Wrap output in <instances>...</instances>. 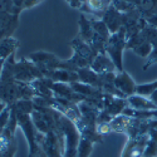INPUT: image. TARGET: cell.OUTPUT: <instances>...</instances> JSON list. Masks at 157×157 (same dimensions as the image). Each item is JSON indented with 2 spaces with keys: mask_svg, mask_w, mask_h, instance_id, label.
Listing matches in <instances>:
<instances>
[{
  "mask_svg": "<svg viewBox=\"0 0 157 157\" xmlns=\"http://www.w3.org/2000/svg\"><path fill=\"white\" fill-rule=\"evenodd\" d=\"M127 47V38H126V29L122 27L117 33L112 34L106 45V53L112 59L116 65L117 72H123V62L122 56L123 50Z\"/></svg>",
  "mask_w": 157,
  "mask_h": 157,
  "instance_id": "obj_3",
  "label": "cell"
},
{
  "mask_svg": "<svg viewBox=\"0 0 157 157\" xmlns=\"http://www.w3.org/2000/svg\"><path fill=\"white\" fill-rule=\"evenodd\" d=\"M65 2L74 9H81L82 6V0H65Z\"/></svg>",
  "mask_w": 157,
  "mask_h": 157,
  "instance_id": "obj_33",
  "label": "cell"
},
{
  "mask_svg": "<svg viewBox=\"0 0 157 157\" xmlns=\"http://www.w3.org/2000/svg\"><path fill=\"white\" fill-rule=\"evenodd\" d=\"M10 112H11V106H6V108L3 111V113L0 114V131H3L10 118Z\"/></svg>",
  "mask_w": 157,
  "mask_h": 157,
  "instance_id": "obj_30",
  "label": "cell"
},
{
  "mask_svg": "<svg viewBox=\"0 0 157 157\" xmlns=\"http://www.w3.org/2000/svg\"><path fill=\"white\" fill-rule=\"evenodd\" d=\"M0 101H2V99H0Z\"/></svg>",
  "mask_w": 157,
  "mask_h": 157,
  "instance_id": "obj_40",
  "label": "cell"
},
{
  "mask_svg": "<svg viewBox=\"0 0 157 157\" xmlns=\"http://www.w3.org/2000/svg\"><path fill=\"white\" fill-rule=\"evenodd\" d=\"M112 5V0H86L81 6L82 14L102 19L106 10Z\"/></svg>",
  "mask_w": 157,
  "mask_h": 157,
  "instance_id": "obj_8",
  "label": "cell"
},
{
  "mask_svg": "<svg viewBox=\"0 0 157 157\" xmlns=\"http://www.w3.org/2000/svg\"><path fill=\"white\" fill-rule=\"evenodd\" d=\"M19 25V17L9 13H0V40L4 38L13 36Z\"/></svg>",
  "mask_w": 157,
  "mask_h": 157,
  "instance_id": "obj_11",
  "label": "cell"
},
{
  "mask_svg": "<svg viewBox=\"0 0 157 157\" xmlns=\"http://www.w3.org/2000/svg\"><path fill=\"white\" fill-rule=\"evenodd\" d=\"M13 77L15 81L32 83L33 81L44 75L38 65L34 64L29 58H21L19 62H15L14 67H13Z\"/></svg>",
  "mask_w": 157,
  "mask_h": 157,
  "instance_id": "obj_4",
  "label": "cell"
},
{
  "mask_svg": "<svg viewBox=\"0 0 157 157\" xmlns=\"http://www.w3.org/2000/svg\"><path fill=\"white\" fill-rule=\"evenodd\" d=\"M19 44V40L14 36H8L0 40V59H8L10 56L15 54Z\"/></svg>",
  "mask_w": 157,
  "mask_h": 157,
  "instance_id": "obj_20",
  "label": "cell"
},
{
  "mask_svg": "<svg viewBox=\"0 0 157 157\" xmlns=\"http://www.w3.org/2000/svg\"><path fill=\"white\" fill-rule=\"evenodd\" d=\"M6 106H8V104L5 103V102H3V101H0V114H2L3 113V111L6 108Z\"/></svg>",
  "mask_w": 157,
  "mask_h": 157,
  "instance_id": "obj_36",
  "label": "cell"
},
{
  "mask_svg": "<svg viewBox=\"0 0 157 157\" xmlns=\"http://www.w3.org/2000/svg\"><path fill=\"white\" fill-rule=\"evenodd\" d=\"M133 117H128L124 114H120L114 117V118L111 121L109 127H111V132H117V133H124L127 132V129L132 122Z\"/></svg>",
  "mask_w": 157,
  "mask_h": 157,
  "instance_id": "obj_21",
  "label": "cell"
},
{
  "mask_svg": "<svg viewBox=\"0 0 157 157\" xmlns=\"http://www.w3.org/2000/svg\"><path fill=\"white\" fill-rule=\"evenodd\" d=\"M122 114L128 116V117H135V118H141V120H155L157 121V109L153 111H138L133 109L129 106L126 107L122 112Z\"/></svg>",
  "mask_w": 157,
  "mask_h": 157,
  "instance_id": "obj_23",
  "label": "cell"
},
{
  "mask_svg": "<svg viewBox=\"0 0 157 157\" xmlns=\"http://www.w3.org/2000/svg\"><path fill=\"white\" fill-rule=\"evenodd\" d=\"M93 145H94V143L92 141L81 137L79 145H78L77 157H89L90 153H92V151H93Z\"/></svg>",
  "mask_w": 157,
  "mask_h": 157,
  "instance_id": "obj_26",
  "label": "cell"
},
{
  "mask_svg": "<svg viewBox=\"0 0 157 157\" xmlns=\"http://www.w3.org/2000/svg\"><path fill=\"white\" fill-rule=\"evenodd\" d=\"M69 44H71L72 49L75 52V53H78L81 57H83L89 64L93 63L94 58H96L97 54H98V53H96L94 49H93L92 47H90L89 44H87L86 42H83L78 35L73 39V40H72Z\"/></svg>",
  "mask_w": 157,
  "mask_h": 157,
  "instance_id": "obj_13",
  "label": "cell"
},
{
  "mask_svg": "<svg viewBox=\"0 0 157 157\" xmlns=\"http://www.w3.org/2000/svg\"><path fill=\"white\" fill-rule=\"evenodd\" d=\"M114 86L116 88L121 90V92L128 98L129 96H132L136 93V87L137 84L135 83V81L132 79L127 72H120L116 74V78H114Z\"/></svg>",
  "mask_w": 157,
  "mask_h": 157,
  "instance_id": "obj_12",
  "label": "cell"
},
{
  "mask_svg": "<svg viewBox=\"0 0 157 157\" xmlns=\"http://www.w3.org/2000/svg\"><path fill=\"white\" fill-rule=\"evenodd\" d=\"M32 121H33L35 128L39 131V132H42V133L47 135L49 131H50L49 124H48V122L45 121L44 116H43V113H42L40 111L33 109V112H32Z\"/></svg>",
  "mask_w": 157,
  "mask_h": 157,
  "instance_id": "obj_25",
  "label": "cell"
},
{
  "mask_svg": "<svg viewBox=\"0 0 157 157\" xmlns=\"http://www.w3.org/2000/svg\"><path fill=\"white\" fill-rule=\"evenodd\" d=\"M146 21H147V24H150V25H152V27L157 28V13H156V14H153L152 17L147 18Z\"/></svg>",
  "mask_w": 157,
  "mask_h": 157,
  "instance_id": "obj_34",
  "label": "cell"
},
{
  "mask_svg": "<svg viewBox=\"0 0 157 157\" xmlns=\"http://www.w3.org/2000/svg\"><path fill=\"white\" fill-rule=\"evenodd\" d=\"M92 68L96 73L103 74V73H109V72H116V65L112 62V59L108 57L107 53H98L97 57L94 58L93 63L90 64Z\"/></svg>",
  "mask_w": 157,
  "mask_h": 157,
  "instance_id": "obj_14",
  "label": "cell"
},
{
  "mask_svg": "<svg viewBox=\"0 0 157 157\" xmlns=\"http://www.w3.org/2000/svg\"><path fill=\"white\" fill-rule=\"evenodd\" d=\"M11 2H13V4H14V6L18 10L23 11V9H24V0H11Z\"/></svg>",
  "mask_w": 157,
  "mask_h": 157,
  "instance_id": "obj_35",
  "label": "cell"
},
{
  "mask_svg": "<svg viewBox=\"0 0 157 157\" xmlns=\"http://www.w3.org/2000/svg\"><path fill=\"white\" fill-rule=\"evenodd\" d=\"M4 63H5V59H0V77H2V72H3V68H4Z\"/></svg>",
  "mask_w": 157,
  "mask_h": 157,
  "instance_id": "obj_37",
  "label": "cell"
},
{
  "mask_svg": "<svg viewBox=\"0 0 157 157\" xmlns=\"http://www.w3.org/2000/svg\"><path fill=\"white\" fill-rule=\"evenodd\" d=\"M112 5H113L117 10H118V11H121L122 14H124V13H128V11H131V10L136 9V5L128 3L127 0H112Z\"/></svg>",
  "mask_w": 157,
  "mask_h": 157,
  "instance_id": "obj_28",
  "label": "cell"
},
{
  "mask_svg": "<svg viewBox=\"0 0 157 157\" xmlns=\"http://www.w3.org/2000/svg\"><path fill=\"white\" fill-rule=\"evenodd\" d=\"M78 25H79V33H78V36H79L83 42H86L87 44L90 45L93 35H94V32H93L92 23H90L89 18L86 14H82L79 17V20H78Z\"/></svg>",
  "mask_w": 157,
  "mask_h": 157,
  "instance_id": "obj_19",
  "label": "cell"
},
{
  "mask_svg": "<svg viewBox=\"0 0 157 157\" xmlns=\"http://www.w3.org/2000/svg\"><path fill=\"white\" fill-rule=\"evenodd\" d=\"M152 49H153L152 43H151V42H146V43L141 44L140 47L135 48V49H133V52H135V53H136L137 56H140V57H148V56L151 54Z\"/></svg>",
  "mask_w": 157,
  "mask_h": 157,
  "instance_id": "obj_29",
  "label": "cell"
},
{
  "mask_svg": "<svg viewBox=\"0 0 157 157\" xmlns=\"http://www.w3.org/2000/svg\"><path fill=\"white\" fill-rule=\"evenodd\" d=\"M47 78L52 79L56 83H74L79 82V77H78L77 72L67 71V69H54L47 73Z\"/></svg>",
  "mask_w": 157,
  "mask_h": 157,
  "instance_id": "obj_16",
  "label": "cell"
},
{
  "mask_svg": "<svg viewBox=\"0 0 157 157\" xmlns=\"http://www.w3.org/2000/svg\"><path fill=\"white\" fill-rule=\"evenodd\" d=\"M155 63H157V47H153V49H152V52H151V54L147 57V62L143 64L142 69H143V71L148 69L151 65L155 64Z\"/></svg>",
  "mask_w": 157,
  "mask_h": 157,
  "instance_id": "obj_31",
  "label": "cell"
},
{
  "mask_svg": "<svg viewBox=\"0 0 157 157\" xmlns=\"http://www.w3.org/2000/svg\"><path fill=\"white\" fill-rule=\"evenodd\" d=\"M128 106L133 109H138V111H153L157 109V106L147 97L141 96V94H132L127 98Z\"/></svg>",
  "mask_w": 157,
  "mask_h": 157,
  "instance_id": "obj_17",
  "label": "cell"
},
{
  "mask_svg": "<svg viewBox=\"0 0 157 157\" xmlns=\"http://www.w3.org/2000/svg\"><path fill=\"white\" fill-rule=\"evenodd\" d=\"M148 142L143 156L145 157H157V124L148 131Z\"/></svg>",
  "mask_w": 157,
  "mask_h": 157,
  "instance_id": "obj_24",
  "label": "cell"
},
{
  "mask_svg": "<svg viewBox=\"0 0 157 157\" xmlns=\"http://www.w3.org/2000/svg\"><path fill=\"white\" fill-rule=\"evenodd\" d=\"M136 9L140 11L142 18H150L157 13V0H137Z\"/></svg>",
  "mask_w": 157,
  "mask_h": 157,
  "instance_id": "obj_22",
  "label": "cell"
},
{
  "mask_svg": "<svg viewBox=\"0 0 157 157\" xmlns=\"http://www.w3.org/2000/svg\"><path fill=\"white\" fill-rule=\"evenodd\" d=\"M126 107H128L127 98H120V97H114V96L104 93V96H103V109L111 117L114 118V117L122 114V112Z\"/></svg>",
  "mask_w": 157,
  "mask_h": 157,
  "instance_id": "obj_9",
  "label": "cell"
},
{
  "mask_svg": "<svg viewBox=\"0 0 157 157\" xmlns=\"http://www.w3.org/2000/svg\"><path fill=\"white\" fill-rule=\"evenodd\" d=\"M146 25H147L146 19L142 18V15L140 14V11L137 9H133L123 14V28L126 29L127 40L133 35H136L137 33H140Z\"/></svg>",
  "mask_w": 157,
  "mask_h": 157,
  "instance_id": "obj_6",
  "label": "cell"
},
{
  "mask_svg": "<svg viewBox=\"0 0 157 157\" xmlns=\"http://www.w3.org/2000/svg\"><path fill=\"white\" fill-rule=\"evenodd\" d=\"M58 123L64 135V141H65V150L63 157H77L78 145H79L81 141V133L78 131L75 123L60 112L58 116Z\"/></svg>",
  "mask_w": 157,
  "mask_h": 157,
  "instance_id": "obj_2",
  "label": "cell"
},
{
  "mask_svg": "<svg viewBox=\"0 0 157 157\" xmlns=\"http://www.w3.org/2000/svg\"><path fill=\"white\" fill-rule=\"evenodd\" d=\"M17 116H18V126L24 132V136L27 138L29 153L28 157H47L44 151L39 147L36 143V128L32 121V112L34 109L33 99H20L17 103Z\"/></svg>",
  "mask_w": 157,
  "mask_h": 157,
  "instance_id": "obj_1",
  "label": "cell"
},
{
  "mask_svg": "<svg viewBox=\"0 0 157 157\" xmlns=\"http://www.w3.org/2000/svg\"><path fill=\"white\" fill-rule=\"evenodd\" d=\"M142 157H145V156H142Z\"/></svg>",
  "mask_w": 157,
  "mask_h": 157,
  "instance_id": "obj_39",
  "label": "cell"
},
{
  "mask_svg": "<svg viewBox=\"0 0 157 157\" xmlns=\"http://www.w3.org/2000/svg\"><path fill=\"white\" fill-rule=\"evenodd\" d=\"M78 77H79V82L84 83V84H89L101 89L102 87V75L96 73L90 67L88 68H82L77 71Z\"/></svg>",
  "mask_w": 157,
  "mask_h": 157,
  "instance_id": "obj_18",
  "label": "cell"
},
{
  "mask_svg": "<svg viewBox=\"0 0 157 157\" xmlns=\"http://www.w3.org/2000/svg\"><path fill=\"white\" fill-rule=\"evenodd\" d=\"M128 3H131V4H133V5H136V3H137V0H127Z\"/></svg>",
  "mask_w": 157,
  "mask_h": 157,
  "instance_id": "obj_38",
  "label": "cell"
},
{
  "mask_svg": "<svg viewBox=\"0 0 157 157\" xmlns=\"http://www.w3.org/2000/svg\"><path fill=\"white\" fill-rule=\"evenodd\" d=\"M32 87L35 90V97H43V98H53L54 93L52 90V87H53L54 82L49 79L47 77H42V78H38V79L33 81Z\"/></svg>",
  "mask_w": 157,
  "mask_h": 157,
  "instance_id": "obj_15",
  "label": "cell"
},
{
  "mask_svg": "<svg viewBox=\"0 0 157 157\" xmlns=\"http://www.w3.org/2000/svg\"><path fill=\"white\" fill-rule=\"evenodd\" d=\"M148 138H150L148 133L135 138H128L121 157H142L143 153H145Z\"/></svg>",
  "mask_w": 157,
  "mask_h": 157,
  "instance_id": "obj_7",
  "label": "cell"
},
{
  "mask_svg": "<svg viewBox=\"0 0 157 157\" xmlns=\"http://www.w3.org/2000/svg\"><path fill=\"white\" fill-rule=\"evenodd\" d=\"M0 13H9V14L19 17L21 11L14 6L11 0H0Z\"/></svg>",
  "mask_w": 157,
  "mask_h": 157,
  "instance_id": "obj_27",
  "label": "cell"
},
{
  "mask_svg": "<svg viewBox=\"0 0 157 157\" xmlns=\"http://www.w3.org/2000/svg\"><path fill=\"white\" fill-rule=\"evenodd\" d=\"M103 23L107 25V28L109 29L111 34H114L118 32L123 27V14L121 11L117 10L113 5H111L106 13L102 17Z\"/></svg>",
  "mask_w": 157,
  "mask_h": 157,
  "instance_id": "obj_10",
  "label": "cell"
},
{
  "mask_svg": "<svg viewBox=\"0 0 157 157\" xmlns=\"http://www.w3.org/2000/svg\"><path fill=\"white\" fill-rule=\"evenodd\" d=\"M43 0H24V9H29L33 8L35 5H38L39 3H42Z\"/></svg>",
  "mask_w": 157,
  "mask_h": 157,
  "instance_id": "obj_32",
  "label": "cell"
},
{
  "mask_svg": "<svg viewBox=\"0 0 157 157\" xmlns=\"http://www.w3.org/2000/svg\"><path fill=\"white\" fill-rule=\"evenodd\" d=\"M34 64H36L40 72L43 73V75L45 77L48 72L54 71V69H59V64L62 62V59H59L57 56H54L53 53H48V52H34V53L29 54L28 57Z\"/></svg>",
  "mask_w": 157,
  "mask_h": 157,
  "instance_id": "obj_5",
  "label": "cell"
}]
</instances>
